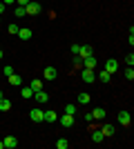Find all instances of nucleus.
I'll use <instances>...</instances> for the list:
<instances>
[{
  "label": "nucleus",
  "instance_id": "nucleus-23",
  "mask_svg": "<svg viewBox=\"0 0 134 149\" xmlns=\"http://www.w3.org/2000/svg\"><path fill=\"white\" fill-rule=\"evenodd\" d=\"M13 16H16V18H25V16H27V11H25V7H16V11H13Z\"/></svg>",
  "mask_w": 134,
  "mask_h": 149
},
{
  "label": "nucleus",
  "instance_id": "nucleus-26",
  "mask_svg": "<svg viewBox=\"0 0 134 149\" xmlns=\"http://www.w3.org/2000/svg\"><path fill=\"white\" fill-rule=\"evenodd\" d=\"M74 69H83V58H81V56L74 58Z\"/></svg>",
  "mask_w": 134,
  "mask_h": 149
},
{
  "label": "nucleus",
  "instance_id": "nucleus-4",
  "mask_svg": "<svg viewBox=\"0 0 134 149\" xmlns=\"http://www.w3.org/2000/svg\"><path fill=\"white\" fill-rule=\"evenodd\" d=\"M43 76H45V80H56L58 69H56V67H45V69H43Z\"/></svg>",
  "mask_w": 134,
  "mask_h": 149
},
{
  "label": "nucleus",
  "instance_id": "nucleus-35",
  "mask_svg": "<svg viewBox=\"0 0 134 149\" xmlns=\"http://www.w3.org/2000/svg\"><path fill=\"white\" fill-rule=\"evenodd\" d=\"M2 56H5V51H2V49H0V60H2Z\"/></svg>",
  "mask_w": 134,
  "mask_h": 149
},
{
  "label": "nucleus",
  "instance_id": "nucleus-21",
  "mask_svg": "<svg viewBox=\"0 0 134 149\" xmlns=\"http://www.w3.org/2000/svg\"><path fill=\"white\" fill-rule=\"evenodd\" d=\"M96 78H98L101 82H109V80H112V74H109V71H101Z\"/></svg>",
  "mask_w": 134,
  "mask_h": 149
},
{
  "label": "nucleus",
  "instance_id": "nucleus-16",
  "mask_svg": "<svg viewBox=\"0 0 134 149\" xmlns=\"http://www.w3.org/2000/svg\"><path fill=\"white\" fill-rule=\"evenodd\" d=\"M56 120H58V116L54 111H45L43 113V123H56Z\"/></svg>",
  "mask_w": 134,
  "mask_h": 149
},
{
  "label": "nucleus",
  "instance_id": "nucleus-38",
  "mask_svg": "<svg viewBox=\"0 0 134 149\" xmlns=\"http://www.w3.org/2000/svg\"><path fill=\"white\" fill-rule=\"evenodd\" d=\"M0 98H2V91H0Z\"/></svg>",
  "mask_w": 134,
  "mask_h": 149
},
{
  "label": "nucleus",
  "instance_id": "nucleus-11",
  "mask_svg": "<svg viewBox=\"0 0 134 149\" xmlns=\"http://www.w3.org/2000/svg\"><path fill=\"white\" fill-rule=\"evenodd\" d=\"M116 69H119V62H116L114 58H109V60L105 62V71H109V74H114Z\"/></svg>",
  "mask_w": 134,
  "mask_h": 149
},
{
  "label": "nucleus",
  "instance_id": "nucleus-37",
  "mask_svg": "<svg viewBox=\"0 0 134 149\" xmlns=\"http://www.w3.org/2000/svg\"><path fill=\"white\" fill-rule=\"evenodd\" d=\"M0 22H2V16H0Z\"/></svg>",
  "mask_w": 134,
  "mask_h": 149
},
{
  "label": "nucleus",
  "instance_id": "nucleus-3",
  "mask_svg": "<svg viewBox=\"0 0 134 149\" xmlns=\"http://www.w3.org/2000/svg\"><path fill=\"white\" fill-rule=\"evenodd\" d=\"M119 125H123V127H130L132 125V118H130V111H119Z\"/></svg>",
  "mask_w": 134,
  "mask_h": 149
},
{
  "label": "nucleus",
  "instance_id": "nucleus-1",
  "mask_svg": "<svg viewBox=\"0 0 134 149\" xmlns=\"http://www.w3.org/2000/svg\"><path fill=\"white\" fill-rule=\"evenodd\" d=\"M25 11H27V16H38L40 13V2L38 0H29L25 5Z\"/></svg>",
  "mask_w": 134,
  "mask_h": 149
},
{
  "label": "nucleus",
  "instance_id": "nucleus-28",
  "mask_svg": "<svg viewBox=\"0 0 134 149\" xmlns=\"http://www.w3.org/2000/svg\"><path fill=\"white\" fill-rule=\"evenodd\" d=\"M18 29H20V27L16 25V22H11V25L7 27V31H9V33H18Z\"/></svg>",
  "mask_w": 134,
  "mask_h": 149
},
{
  "label": "nucleus",
  "instance_id": "nucleus-20",
  "mask_svg": "<svg viewBox=\"0 0 134 149\" xmlns=\"http://www.w3.org/2000/svg\"><path fill=\"white\" fill-rule=\"evenodd\" d=\"M89 100H92V98H89V93H85V91L78 93V105H87Z\"/></svg>",
  "mask_w": 134,
  "mask_h": 149
},
{
  "label": "nucleus",
  "instance_id": "nucleus-34",
  "mask_svg": "<svg viewBox=\"0 0 134 149\" xmlns=\"http://www.w3.org/2000/svg\"><path fill=\"white\" fill-rule=\"evenodd\" d=\"M0 2H5V5H11V2H16V0H0Z\"/></svg>",
  "mask_w": 134,
  "mask_h": 149
},
{
  "label": "nucleus",
  "instance_id": "nucleus-27",
  "mask_svg": "<svg viewBox=\"0 0 134 149\" xmlns=\"http://www.w3.org/2000/svg\"><path fill=\"white\" fill-rule=\"evenodd\" d=\"M125 78H128L130 82L134 80V69H132V67H128V69H125Z\"/></svg>",
  "mask_w": 134,
  "mask_h": 149
},
{
  "label": "nucleus",
  "instance_id": "nucleus-10",
  "mask_svg": "<svg viewBox=\"0 0 134 149\" xmlns=\"http://www.w3.org/2000/svg\"><path fill=\"white\" fill-rule=\"evenodd\" d=\"M98 129L103 131V136H114V125H98Z\"/></svg>",
  "mask_w": 134,
  "mask_h": 149
},
{
  "label": "nucleus",
  "instance_id": "nucleus-9",
  "mask_svg": "<svg viewBox=\"0 0 134 149\" xmlns=\"http://www.w3.org/2000/svg\"><path fill=\"white\" fill-rule=\"evenodd\" d=\"M78 56H81V58H89V56H94V49H92L89 45H81V51H78Z\"/></svg>",
  "mask_w": 134,
  "mask_h": 149
},
{
  "label": "nucleus",
  "instance_id": "nucleus-13",
  "mask_svg": "<svg viewBox=\"0 0 134 149\" xmlns=\"http://www.w3.org/2000/svg\"><path fill=\"white\" fill-rule=\"evenodd\" d=\"M18 36H20V40H29L34 33H32V29H29V27H22V29H18Z\"/></svg>",
  "mask_w": 134,
  "mask_h": 149
},
{
  "label": "nucleus",
  "instance_id": "nucleus-19",
  "mask_svg": "<svg viewBox=\"0 0 134 149\" xmlns=\"http://www.w3.org/2000/svg\"><path fill=\"white\" fill-rule=\"evenodd\" d=\"M20 93H22V98H25V100L34 98V89L32 87H22V89H20Z\"/></svg>",
  "mask_w": 134,
  "mask_h": 149
},
{
  "label": "nucleus",
  "instance_id": "nucleus-17",
  "mask_svg": "<svg viewBox=\"0 0 134 149\" xmlns=\"http://www.w3.org/2000/svg\"><path fill=\"white\" fill-rule=\"evenodd\" d=\"M9 109H11V100L2 96V98H0V111H9Z\"/></svg>",
  "mask_w": 134,
  "mask_h": 149
},
{
  "label": "nucleus",
  "instance_id": "nucleus-15",
  "mask_svg": "<svg viewBox=\"0 0 134 149\" xmlns=\"http://www.w3.org/2000/svg\"><path fill=\"white\" fill-rule=\"evenodd\" d=\"M83 67H85V69H96V58H94V56L83 58Z\"/></svg>",
  "mask_w": 134,
  "mask_h": 149
},
{
  "label": "nucleus",
  "instance_id": "nucleus-30",
  "mask_svg": "<svg viewBox=\"0 0 134 149\" xmlns=\"http://www.w3.org/2000/svg\"><path fill=\"white\" fill-rule=\"evenodd\" d=\"M125 65H128V67H132V65H134V56H132V54L125 56Z\"/></svg>",
  "mask_w": 134,
  "mask_h": 149
},
{
  "label": "nucleus",
  "instance_id": "nucleus-31",
  "mask_svg": "<svg viewBox=\"0 0 134 149\" xmlns=\"http://www.w3.org/2000/svg\"><path fill=\"white\" fill-rule=\"evenodd\" d=\"M69 49H72V54H74V56H78V51H81V45H76V42H74V45L69 47Z\"/></svg>",
  "mask_w": 134,
  "mask_h": 149
},
{
  "label": "nucleus",
  "instance_id": "nucleus-2",
  "mask_svg": "<svg viewBox=\"0 0 134 149\" xmlns=\"http://www.w3.org/2000/svg\"><path fill=\"white\" fill-rule=\"evenodd\" d=\"M81 78H83V82H94L96 74H94V69H81Z\"/></svg>",
  "mask_w": 134,
  "mask_h": 149
},
{
  "label": "nucleus",
  "instance_id": "nucleus-22",
  "mask_svg": "<svg viewBox=\"0 0 134 149\" xmlns=\"http://www.w3.org/2000/svg\"><path fill=\"white\" fill-rule=\"evenodd\" d=\"M69 147V140H67V138H58L56 140V149H67Z\"/></svg>",
  "mask_w": 134,
  "mask_h": 149
},
{
  "label": "nucleus",
  "instance_id": "nucleus-12",
  "mask_svg": "<svg viewBox=\"0 0 134 149\" xmlns=\"http://www.w3.org/2000/svg\"><path fill=\"white\" fill-rule=\"evenodd\" d=\"M9 85H11V87H20V85H22V78H20L16 71H13V74L9 76Z\"/></svg>",
  "mask_w": 134,
  "mask_h": 149
},
{
  "label": "nucleus",
  "instance_id": "nucleus-6",
  "mask_svg": "<svg viewBox=\"0 0 134 149\" xmlns=\"http://www.w3.org/2000/svg\"><path fill=\"white\" fill-rule=\"evenodd\" d=\"M2 143H5V149H16V147H18V138H16V136H5Z\"/></svg>",
  "mask_w": 134,
  "mask_h": 149
},
{
  "label": "nucleus",
  "instance_id": "nucleus-29",
  "mask_svg": "<svg viewBox=\"0 0 134 149\" xmlns=\"http://www.w3.org/2000/svg\"><path fill=\"white\" fill-rule=\"evenodd\" d=\"M2 71H5V76L9 78V76L13 74V67H11V65H5V69H2Z\"/></svg>",
  "mask_w": 134,
  "mask_h": 149
},
{
  "label": "nucleus",
  "instance_id": "nucleus-32",
  "mask_svg": "<svg viewBox=\"0 0 134 149\" xmlns=\"http://www.w3.org/2000/svg\"><path fill=\"white\" fill-rule=\"evenodd\" d=\"M5 7H7L5 2H0V16H2V13H5Z\"/></svg>",
  "mask_w": 134,
  "mask_h": 149
},
{
  "label": "nucleus",
  "instance_id": "nucleus-8",
  "mask_svg": "<svg viewBox=\"0 0 134 149\" xmlns=\"http://www.w3.org/2000/svg\"><path fill=\"white\" fill-rule=\"evenodd\" d=\"M74 123H76V116H69V113H63V116H60V125H63V127H72Z\"/></svg>",
  "mask_w": 134,
  "mask_h": 149
},
{
  "label": "nucleus",
  "instance_id": "nucleus-25",
  "mask_svg": "<svg viewBox=\"0 0 134 149\" xmlns=\"http://www.w3.org/2000/svg\"><path fill=\"white\" fill-rule=\"evenodd\" d=\"M65 113H69V116H76V105H65Z\"/></svg>",
  "mask_w": 134,
  "mask_h": 149
},
{
  "label": "nucleus",
  "instance_id": "nucleus-7",
  "mask_svg": "<svg viewBox=\"0 0 134 149\" xmlns=\"http://www.w3.org/2000/svg\"><path fill=\"white\" fill-rule=\"evenodd\" d=\"M34 98H36V102H38V105H45V102L49 100V96H47V91H43V89H40V91H34Z\"/></svg>",
  "mask_w": 134,
  "mask_h": 149
},
{
  "label": "nucleus",
  "instance_id": "nucleus-33",
  "mask_svg": "<svg viewBox=\"0 0 134 149\" xmlns=\"http://www.w3.org/2000/svg\"><path fill=\"white\" fill-rule=\"evenodd\" d=\"M16 2H18V5H20V7H25V5H27V2H29V0H16Z\"/></svg>",
  "mask_w": 134,
  "mask_h": 149
},
{
  "label": "nucleus",
  "instance_id": "nucleus-18",
  "mask_svg": "<svg viewBox=\"0 0 134 149\" xmlns=\"http://www.w3.org/2000/svg\"><path fill=\"white\" fill-rule=\"evenodd\" d=\"M92 138H94V143H103V131L98 129V127H96V129H92Z\"/></svg>",
  "mask_w": 134,
  "mask_h": 149
},
{
  "label": "nucleus",
  "instance_id": "nucleus-24",
  "mask_svg": "<svg viewBox=\"0 0 134 149\" xmlns=\"http://www.w3.org/2000/svg\"><path fill=\"white\" fill-rule=\"evenodd\" d=\"M29 87H32L34 91H40V89H43V82H40L38 78H34V80H32V85H29Z\"/></svg>",
  "mask_w": 134,
  "mask_h": 149
},
{
  "label": "nucleus",
  "instance_id": "nucleus-36",
  "mask_svg": "<svg viewBox=\"0 0 134 149\" xmlns=\"http://www.w3.org/2000/svg\"><path fill=\"white\" fill-rule=\"evenodd\" d=\"M0 149H5V143H2V140H0Z\"/></svg>",
  "mask_w": 134,
  "mask_h": 149
},
{
  "label": "nucleus",
  "instance_id": "nucleus-14",
  "mask_svg": "<svg viewBox=\"0 0 134 149\" xmlns=\"http://www.w3.org/2000/svg\"><path fill=\"white\" fill-rule=\"evenodd\" d=\"M92 118H94V120H103V118H105V109H103V107H94Z\"/></svg>",
  "mask_w": 134,
  "mask_h": 149
},
{
  "label": "nucleus",
  "instance_id": "nucleus-5",
  "mask_svg": "<svg viewBox=\"0 0 134 149\" xmlns=\"http://www.w3.org/2000/svg\"><path fill=\"white\" fill-rule=\"evenodd\" d=\"M43 109H40V107H34L32 111H29V118L34 120V123H43Z\"/></svg>",
  "mask_w": 134,
  "mask_h": 149
}]
</instances>
